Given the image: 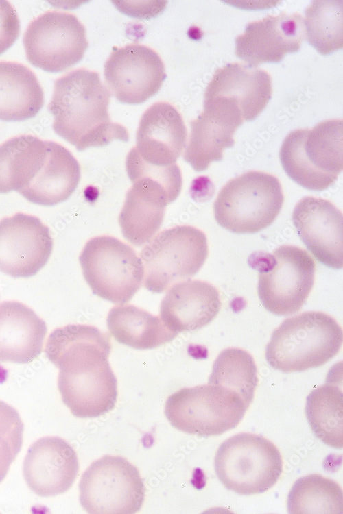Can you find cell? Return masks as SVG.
<instances>
[{"label": "cell", "instance_id": "obj_9", "mask_svg": "<svg viewBox=\"0 0 343 514\" xmlns=\"http://www.w3.org/2000/svg\"><path fill=\"white\" fill-rule=\"evenodd\" d=\"M248 408L237 393L209 384L184 388L169 396L165 414L175 428L206 437L235 428Z\"/></svg>", "mask_w": 343, "mask_h": 514}, {"label": "cell", "instance_id": "obj_24", "mask_svg": "<svg viewBox=\"0 0 343 514\" xmlns=\"http://www.w3.org/2000/svg\"><path fill=\"white\" fill-rule=\"evenodd\" d=\"M80 180V166L62 145L49 141L45 161L34 179L19 193L29 201L53 206L66 201Z\"/></svg>", "mask_w": 343, "mask_h": 514}, {"label": "cell", "instance_id": "obj_18", "mask_svg": "<svg viewBox=\"0 0 343 514\" xmlns=\"http://www.w3.org/2000/svg\"><path fill=\"white\" fill-rule=\"evenodd\" d=\"M78 471L76 452L58 437L37 440L29 448L23 463V476L28 487L45 498L67 491Z\"/></svg>", "mask_w": 343, "mask_h": 514}, {"label": "cell", "instance_id": "obj_11", "mask_svg": "<svg viewBox=\"0 0 343 514\" xmlns=\"http://www.w3.org/2000/svg\"><path fill=\"white\" fill-rule=\"evenodd\" d=\"M80 502L88 513L132 514L145 499V487L138 469L126 458L104 456L82 474Z\"/></svg>", "mask_w": 343, "mask_h": 514}, {"label": "cell", "instance_id": "obj_29", "mask_svg": "<svg viewBox=\"0 0 343 514\" xmlns=\"http://www.w3.org/2000/svg\"><path fill=\"white\" fill-rule=\"evenodd\" d=\"M287 505L292 514H342V489L329 478L310 474L294 483Z\"/></svg>", "mask_w": 343, "mask_h": 514}, {"label": "cell", "instance_id": "obj_8", "mask_svg": "<svg viewBox=\"0 0 343 514\" xmlns=\"http://www.w3.org/2000/svg\"><path fill=\"white\" fill-rule=\"evenodd\" d=\"M144 287L161 293L196 274L208 256L206 235L190 225L163 230L141 249Z\"/></svg>", "mask_w": 343, "mask_h": 514}, {"label": "cell", "instance_id": "obj_20", "mask_svg": "<svg viewBox=\"0 0 343 514\" xmlns=\"http://www.w3.org/2000/svg\"><path fill=\"white\" fill-rule=\"evenodd\" d=\"M222 303L219 292L211 284L188 280L174 284L160 306L161 319L175 332L198 330L218 314Z\"/></svg>", "mask_w": 343, "mask_h": 514}, {"label": "cell", "instance_id": "obj_28", "mask_svg": "<svg viewBox=\"0 0 343 514\" xmlns=\"http://www.w3.org/2000/svg\"><path fill=\"white\" fill-rule=\"evenodd\" d=\"M305 414L316 437L337 449L343 447V395L333 383L314 389L307 397Z\"/></svg>", "mask_w": 343, "mask_h": 514}, {"label": "cell", "instance_id": "obj_23", "mask_svg": "<svg viewBox=\"0 0 343 514\" xmlns=\"http://www.w3.org/2000/svg\"><path fill=\"white\" fill-rule=\"evenodd\" d=\"M45 322L23 303L0 304V362L26 364L43 350Z\"/></svg>", "mask_w": 343, "mask_h": 514}, {"label": "cell", "instance_id": "obj_1", "mask_svg": "<svg viewBox=\"0 0 343 514\" xmlns=\"http://www.w3.org/2000/svg\"><path fill=\"white\" fill-rule=\"evenodd\" d=\"M110 336L88 325L54 330L45 352L59 369L58 387L64 404L78 417H97L112 411L117 381L108 358Z\"/></svg>", "mask_w": 343, "mask_h": 514}, {"label": "cell", "instance_id": "obj_21", "mask_svg": "<svg viewBox=\"0 0 343 514\" xmlns=\"http://www.w3.org/2000/svg\"><path fill=\"white\" fill-rule=\"evenodd\" d=\"M119 216L124 238L134 246L148 243L163 221L166 206L174 201L166 189L149 178L131 180Z\"/></svg>", "mask_w": 343, "mask_h": 514}, {"label": "cell", "instance_id": "obj_2", "mask_svg": "<svg viewBox=\"0 0 343 514\" xmlns=\"http://www.w3.org/2000/svg\"><path fill=\"white\" fill-rule=\"evenodd\" d=\"M109 90L99 75L86 69L73 70L56 80L48 110L54 131L78 151L103 147L113 140H129L127 129L112 122Z\"/></svg>", "mask_w": 343, "mask_h": 514}, {"label": "cell", "instance_id": "obj_32", "mask_svg": "<svg viewBox=\"0 0 343 514\" xmlns=\"http://www.w3.org/2000/svg\"><path fill=\"white\" fill-rule=\"evenodd\" d=\"M24 426L17 411L0 400V483L19 453Z\"/></svg>", "mask_w": 343, "mask_h": 514}, {"label": "cell", "instance_id": "obj_34", "mask_svg": "<svg viewBox=\"0 0 343 514\" xmlns=\"http://www.w3.org/2000/svg\"><path fill=\"white\" fill-rule=\"evenodd\" d=\"M20 21L14 7L8 1L0 0V55L16 40Z\"/></svg>", "mask_w": 343, "mask_h": 514}, {"label": "cell", "instance_id": "obj_10", "mask_svg": "<svg viewBox=\"0 0 343 514\" xmlns=\"http://www.w3.org/2000/svg\"><path fill=\"white\" fill-rule=\"evenodd\" d=\"M79 261L93 293L115 304L129 302L144 278L143 263L134 249L113 236L90 239L81 252Z\"/></svg>", "mask_w": 343, "mask_h": 514}, {"label": "cell", "instance_id": "obj_22", "mask_svg": "<svg viewBox=\"0 0 343 514\" xmlns=\"http://www.w3.org/2000/svg\"><path fill=\"white\" fill-rule=\"evenodd\" d=\"M272 92V79L267 71L234 62L215 71L204 97L222 96L235 100L246 121L254 120L261 113Z\"/></svg>", "mask_w": 343, "mask_h": 514}, {"label": "cell", "instance_id": "obj_3", "mask_svg": "<svg viewBox=\"0 0 343 514\" xmlns=\"http://www.w3.org/2000/svg\"><path fill=\"white\" fill-rule=\"evenodd\" d=\"M342 330L331 316L318 311L305 312L284 320L273 332L265 358L284 373L320 367L340 350Z\"/></svg>", "mask_w": 343, "mask_h": 514}, {"label": "cell", "instance_id": "obj_5", "mask_svg": "<svg viewBox=\"0 0 343 514\" xmlns=\"http://www.w3.org/2000/svg\"><path fill=\"white\" fill-rule=\"evenodd\" d=\"M283 201L279 180L252 171L226 183L216 197L213 212L222 228L234 233H255L274 221Z\"/></svg>", "mask_w": 343, "mask_h": 514}, {"label": "cell", "instance_id": "obj_7", "mask_svg": "<svg viewBox=\"0 0 343 514\" xmlns=\"http://www.w3.org/2000/svg\"><path fill=\"white\" fill-rule=\"evenodd\" d=\"M216 475L228 489L241 495L261 493L279 480L283 461L278 448L262 436L239 433L217 449Z\"/></svg>", "mask_w": 343, "mask_h": 514}, {"label": "cell", "instance_id": "obj_14", "mask_svg": "<svg viewBox=\"0 0 343 514\" xmlns=\"http://www.w3.org/2000/svg\"><path fill=\"white\" fill-rule=\"evenodd\" d=\"M244 122L237 102L222 96L204 97V110L190 121L191 133L183 158L196 171L220 161L235 144L237 129Z\"/></svg>", "mask_w": 343, "mask_h": 514}, {"label": "cell", "instance_id": "obj_16", "mask_svg": "<svg viewBox=\"0 0 343 514\" xmlns=\"http://www.w3.org/2000/svg\"><path fill=\"white\" fill-rule=\"evenodd\" d=\"M305 37L303 18L299 13L268 14L249 23L235 38V54L253 68L265 62H279L285 54L298 51Z\"/></svg>", "mask_w": 343, "mask_h": 514}, {"label": "cell", "instance_id": "obj_17", "mask_svg": "<svg viewBox=\"0 0 343 514\" xmlns=\"http://www.w3.org/2000/svg\"><path fill=\"white\" fill-rule=\"evenodd\" d=\"M292 222L308 250L332 269L343 266V216L331 201L305 197L294 207Z\"/></svg>", "mask_w": 343, "mask_h": 514}, {"label": "cell", "instance_id": "obj_25", "mask_svg": "<svg viewBox=\"0 0 343 514\" xmlns=\"http://www.w3.org/2000/svg\"><path fill=\"white\" fill-rule=\"evenodd\" d=\"M44 102L43 88L31 69L18 62H0V120L32 119Z\"/></svg>", "mask_w": 343, "mask_h": 514}, {"label": "cell", "instance_id": "obj_4", "mask_svg": "<svg viewBox=\"0 0 343 514\" xmlns=\"http://www.w3.org/2000/svg\"><path fill=\"white\" fill-rule=\"evenodd\" d=\"M342 128V119H331L290 132L279 154L287 175L309 190L333 184L343 169Z\"/></svg>", "mask_w": 343, "mask_h": 514}, {"label": "cell", "instance_id": "obj_12", "mask_svg": "<svg viewBox=\"0 0 343 514\" xmlns=\"http://www.w3.org/2000/svg\"><path fill=\"white\" fill-rule=\"evenodd\" d=\"M26 58L47 72L65 71L82 60L88 47L86 29L73 14L47 11L34 19L23 35Z\"/></svg>", "mask_w": 343, "mask_h": 514}, {"label": "cell", "instance_id": "obj_6", "mask_svg": "<svg viewBox=\"0 0 343 514\" xmlns=\"http://www.w3.org/2000/svg\"><path fill=\"white\" fill-rule=\"evenodd\" d=\"M259 270L258 293L269 312L288 316L299 311L314 282L316 264L305 249L282 245L272 254L253 256Z\"/></svg>", "mask_w": 343, "mask_h": 514}, {"label": "cell", "instance_id": "obj_33", "mask_svg": "<svg viewBox=\"0 0 343 514\" xmlns=\"http://www.w3.org/2000/svg\"><path fill=\"white\" fill-rule=\"evenodd\" d=\"M126 168L130 180L149 178L160 183L173 201L178 197L182 189V178L177 164L168 167L151 166L143 162L132 148L127 156Z\"/></svg>", "mask_w": 343, "mask_h": 514}, {"label": "cell", "instance_id": "obj_30", "mask_svg": "<svg viewBox=\"0 0 343 514\" xmlns=\"http://www.w3.org/2000/svg\"><path fill=\"white\" fill-rule=\"evenodd\" d=\"M209 384L237 393L248 407L258 384L257 370L252 356L239 348L224 350L213 363Z\"/></svg>", "mask_w": 343, "mask_h": 514}, {"label": "cell", "instance_id": "obj_13", "mask_svg": "<svg viewBox=\"0 0 343 514\" xmlns=\"http://www.w3.org/2000/svg\"><path fill=\"white\" fill-rule=\"evenodd\" d=\"M165 76L159 55L139 44L114 49L104 64L109 92L123 103L145 102L160 90Z\"/></svg>", "mask_w": 343, "mask_h": 514}, {"label": "cell", "instance_id": "obj_26", "mask_svg": "<svg viewBox=\"0 0 343 514\" xmlns=\"http://www.w3.org/2000/svg\"><path fill=\"white\" fill-rule=\"evenodd\" d=\"M106 322L117 341L137 350L158 347L178 334L168 328L159 317L131 304L112 308Z\"/></svg>", "mask_w": 343, "mask_h": 514}, {"label": "cell", "instance_id": "obj_27", "mask_svg": "<svg viewBox=\"0 0 343 514\" xmlns=\"http://www.w3.org/2000/svg\"><path fill=\"white\" fill-rule=\"evenodd\" d=\"M49 140L32 135L12 138L0 145V193H20L34 179L47 156Z\"/></svg>", "mask_w": 343, "mask_h": 514}, {"label": "cell", "instance_id": "obj_31", "mask_svg": "<svg viewBox=\"0 0 343 514\" xmlns=\"http://www.w3.org/2000/svg\"><path fill=\"white\" fill-rule=\"evenodd\" d=\"M342 1L314 0L303 19L309 43L322 55L342 48Z\"/></svg>", "mask_w": 343, "mask_h": 514}, {"label": "cell", "instance_id": "obj_19", "mask_svg": "<svg viewBox=\"0 0 343 514\" xmlns=\"http://www.w3.org/2000/svg\"><path fill=\"white\" fill-rule=\"evenodd\" d=\"M187 138L180 113L169 103L157 102L143 114L133 149L145 163L168 167L176 164L186 147Z\"/></svg>", "mask_w": 343, "mask_h": 514}, {"label": "cell", "instance_id": "obj_15", "mask_svg": "<svg viewBox=\"0 0 343 514\" xmlns=\"http://www.w3.org/2000/svg\"><path fill=\"white\" fill-rule=\"evenodd\" d=\"M53 249L49 228L36 217L16 213L0 221V271L13 278L36 274Z\"/></svg>", "mask_w": 343, "mask_h": 514}]
</instances>
